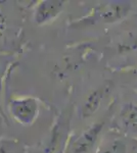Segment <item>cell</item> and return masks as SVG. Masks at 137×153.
<instances>
[{
	"label": "cell",
	"mask_w": 137,
	"mask_h": 153,
	"mask_svg": "<svg viewBox=\"0 0 137 153\" xmlns=\"http://www.w3.org/2000/svg\"><path fill=\"white\" fill-rule=\"evenodd\" d=\"M104 123L98 122L91 125L86 131L77 137L72 144V153H89L95 146L103 130Z\"/></svg>",
	"instance_id": "obj_1"
},
{
	"label": "cell",
	"mask_w": 137,
	"mask_h": 153,
	"mask_svg": "<svg viewBox=\"0 0 137 153\" xmlns=\"http://www.w3.org/2000/svg\"><path fill=\"white\" fill-rule=\"evenodd\" d=\"M131 9L129 1H111L98 11V19L103 23H116L125 18Z\"/></svg>",
	"instance_id": "obj_2"
},
{
	"label": "cell",
	"mask_w": 137,
	"mask_h": 153,
	"mask_svg": "<svg viewBox=\"0 0 137 153\" xmlns=\"http://www.w3.org/2000/svg\"><path fill=\"white\" fill-rule=\"evenodd\" d=\"M109 85H103L97 88L95 91L89 94L87 99L82 107V117H89L95 114L100 107L101 101L104 99L106 94L109 92Z\"/></svg>",
	"instance_id": "obj_3"
},
{
	"label": "cell",
	"mask_w": 137,
	"mask_h": 153,
	"mask_svg": "<svg viewBox=\"0 0 137 153\" xmlns=\"http://www.w3.org/2000/svg\"><path fill=\"white\" fill-rule=\"evenodd\" d=\"M119 120L127 132L137 133V104L127 102L122 105L119 112Z\"/></svg>",
	"instance_id": "obj_4"
},
{
	"label": "cell",
	"mask_w": 137,
	"mask_h": 153,
	"mask_svg": "<svg viewBox=\"0 0 137 153\" xmlns=\"http://www.w3.org/2000/svg\"><path fill=\"white\" fill-rule=\"evenodd\" d=\"M63 6L64 2L61 1H45L39 6L36 18L39 22H46L58 14Z\"/></svg>",
	"instance_id": "obj_5"
},
{
	"label": "cell",
	"mask_w": 137,
	"mask_h": 153,
	"mask_svg": "<svg viewBox=\"0 0 137 153\" xmlns=\"http://www.w3.org/2000/svg\"><path fill=\"white\" fill-rule=\"evenodd\" d=\"M128 145L122 139H113L103 149V153H127Z\"/></svg>",
	"instance_id": "obj_6"
}]
</instances>
